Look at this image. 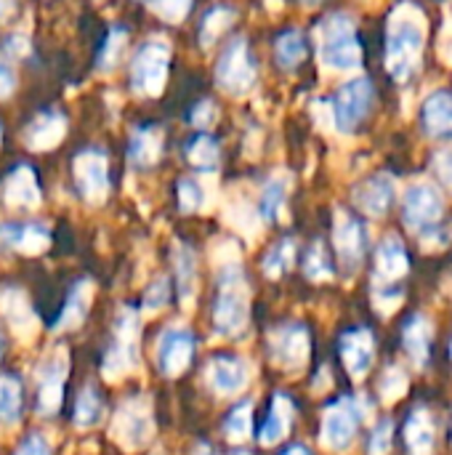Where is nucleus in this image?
Listing matches in <instances>:
<instances>
[{
  "instance_id": "obj_51",
  "label": "nucleus",
  "mask_w": 452,
  "mask_h": 455,
  "mask_svg": "<svg viewBox=\"0 0 452 455\" xmlns=\"http://www.w3.org/2000/svg\"><path fill=\"white\" fill-rule=\"evenodd\" d=\"M5 45H8L13 53H19V56H21V53H27V37H21V35H11Z\"/></svg>"
},
{
  "instance_id": "obj_52",
  "label": "nucleus",
  "mask_w": 452,
  "mask_h": 455,
  "mask_svg": "<svg viewBox=\"0 0 452 455\" xmlns=\"http://www.w3.org/2000/svg\"><path fill=\"white\" fill-rule=\"evenodd\" d=\"M16 13V0H0V24Z\"/></svg>"
},
{
  "instance_id": "obj_6",
  "label": "nucleus",
  "mask_w": 452,
  "mask_h": 455,
  "mask_svg": "<svg viewBox=\"0 0 452 455\" xmlns=\"http://www.w3.org/2000/svg\"><path fill=\"white\" fill-rule=\"evenodd\" d=\"M170 45L165 37L147 40L131 61V85L141 96H160L168 80Z\"/></svg>"
},
{
  "instance_id": "obj_32",
  "label": "nucleus",
  "mask_w": 452,
  "mask_h": 455,
  "mask_svg": "<svg viewBox=\"0 0 452 455\" xmlns=\"http://www.w3.org/2000/svg\"><path fill=\"white\" fill-rule=\"evenodd\" d=\"M24 387L16 373H0V427H16L21 421Z\"/></svg>"
},
{
  "instance_id": "obj_16",
  "label": "nucleus",
  "mask_w": 452,
  "mask_h": 455,
  "mask_svg": "<svg viewBox=\"0 0 452 455\" xmlns=\"http://www.w3.org/2000/svg\"><path fill=\"white\" fill-rule=\"evenodd\" d=\"M445 213L442 195L432 184H416L408 189L402 203V219L413 232H426L440 224Z\"/></svg>"
},
{
  "instance_id": "obj_36",
  "label": "nucleus",
  "mask_w": 452,
  "mask_h": 455,
  "mask_svg": "<svg viewBox=\"0 0 452 455\" xmlns=\"http://www.w3.org/2000/svg\"><path fill=\"white\" fill-rule=\"evenodd\" d=\"M293 261H296V240H293V237H282V240H277V243L266 251L261 269H264L266 277L280 280V277L293 267Z\"/></svg>"
},
{
  "instance_id": "obj_31",
  "label": "nucleus",
  "mask_w": 452,
  "mask_h": 455,
  "mask_svg": "<svg viewBox=\"0 0 452 455\" xmlns=\"http://www.w3.org/2000/svg\"><path fill=\"white\" fill-rule=\"evenodd\" d=\"M163 155V133L157 128H136L128 144V160L136 168H149Z\"/></svg>"
},
{
  "instance_id": "obj_42",
  "label": "nucleus",
  "mask_w": 452,
  "mask_h": 455,
  "mask_svg": "<svg viewBox=\"0 0 452 455\" xmlns=\"http://www.w3.org/2000/svg\"><path fill=\"white\" fill-rule=\"evenodd\" d=\"M170 296H173L170 280H168L165 275H160L157 280H152V283L147 285V291H144V296H141V309H144L147 315H157V312H163V309L168 307Z\"/></svg>"
},
{
  "instance_id": "obj_9",
  "label": "nucleus",
  "mask_w": 452,
  "mask_h": 455,
  "mask_svg": "<svg viewBox=\"0 0 452 455\" xmlns=\"http://www.w3.org/2000/svg\"><path fill=\"white\" fill-rule=\"evenodd\" d=\"M216 83L224 93L240 99L248 96L256 85V64L250 56V48L245 43V37H234L224 53L218 56L216 64Z\"/></svg>"
},
{
  "instance_id": "obj_8",
  "label": "nucleus",
  "mask_w": 452,
  "mask_h": 455,
  "mask_svg": "<svg viewBox=\"0 0 452 455\" xmlns=\"http://www.w3.org/2000/svg\"><path fill=\"white\" fill-rule=\"evenodd\" d=\"M362 419H365V405L360 397H338L333 405L325 408L322 429H320L322 445L336 453L349 451L360 432Z\"/></svg>"
},
{
  "instance_id": "obj_57",
  "label": "nucleus",
  "mask_w": 452,
  "mask_h": 455,
  "mask_svg": "<svg viewBox=\"0 0 452 455\" xmlns=\"http://www.w3.org/2000/svg\"><path fill=\"white\" fill-rule=\"evenodd\" d=\"M3 347H5V344H3V333H0V357H3Z\"/></svg>"
},
{
  "instance_id": "obj_58",
  "label": "nucleus",
  "mask_w": 452,
  "mask_h": 455,
  "mask_svg": "<svg viewBox=\"0 0 452 455\" xmlns=\"http://www.w3.org/2000/svg\"><path fill=\"white\" fill-rule=\"evenodd\" d=\"M450 357H452V341H450Z\"/></svg>"
},
{
  "instance_id": "obj_14",
  "label": "nucleus",
  "mask_w": 452,
  "mask_h": 455,
  "mask_svg": "<svg viewBox=\"0 0 452 455\" xmlns=\"http://www.w3.org/2000/svg\"><path fill=\"white\" fill-rule=\"evenodd\" d=\"M75 187L91 205H101L109 195V160L101 149H85L72 163Z\"/></svg>"
},
{
  "instance_id": "obj_10",
  "label": "nucleus",
  "mask_w": 452,
  "mask_h": 455,
  "mask_svg": "<svg viewBox=\"0 0 452 455\" xmlns=\"http://www.w3.org/2000/svg\"><path fill=\"white\" fill-rule=\"evenodd\" d=\"M197 355V336L186 325H168L157 336L155 344V363L165 379H178L189 371Z\"/></svg>"
},
{
  "instance_id": "obj_28",
  "label": "nucleus",
  "mask_w": 452,
  "mask_h": 455,
  "mask_svg": "<svg viewBox=\"0 0 452 455\" xmlns=\"http://www.w3.org/2000/svg\"><path fill=\"white\" fill-rule=\"evenodd\" d=\"M432 339H434V331H432V323H429L424 315H413V317L402 325V344H405L410 360H413L418 368H426V365H429V357H432Z\"/></svg>"
},
{
  "instance_id": "obj_11",
  "label": "nucleus",
  "mask_w": 452,
  "mask_h": 455,
  "mask_svg": "<svg viewBox=\"0 0 452 455\" xmlns=\"http://www.w3.org/2000/svg\"><path fill=\"white\" fill-rule=\"evenodd\" d=\"M266 352H269V360L288 371V373H296L301 371L306 363H309V352H312V336H309V328L304 323H285V325H277L269 339H266Z\"/></svg>"
},
{
  "instance_id": "obj_3",
  "label": "nucleus",
  "mask_w": 452,
  "mask_h": 455,
  "mask_svg": "<svg viewBox=\"0 0 452 455\" xmlns=\"http://www.w3.org/2000/svg\"><path fill=\"white\" fill-rule=\"evenodd\" d=\"M141 363V315L136 307L123 304L115 315L112 339L101 357V376L107 381H120Z\"/></svg>"
},
{
  "instance_id": "obj_34",
  "label": "nucleus",
  "mask_w": 452,
  "mask_h": 455,
  "mask_svg": "<svg viewBox=\"0 0 452 455\" xmlns=\"http://www.w3.org/2000/svg\"><path fill=\"white\" fill-rule=\"evenodd\" d=\"M224 435L229 443H237V445H242L253 437V400H242L226 413Z\"/></svg>"
},
{
  "instance_id": "obj_13",
  "label": "nucleus",
  "mask_w": 452,
  "mask_h": 455,
  "mask_svg": "<svg viewBox=\"0 0 452 455\" xmlns=\"http://www.w3.org/2000/svg\"><path fill=\"white\" fill-rule=\"evenodd\" d=\"M333 248H336L338 264L346 272V277L357 275L362 261H365V253H368V229H365V224L357 216H352L346 211H338L336 224H333Z\"/></svg>"
},
{
  "instance_id": "obj_41",
  "label": "nucleus",
  "mask_w": 452,
  "mask_h": 455,
  "mask_svg": "<svg viewBox=\"0 0 452 455\" xmlns=\"http://www.w3.org/2000/svg\"><path fill=\"white\" fill-rule=\"evenodd\" d=\"M125 45H128V29L125 27H112L107 40H104V48L99 53V69H104V72L115 69L123 51H125Z\"/></svg>"
},
{
  "instance_id": "obj_15",
  "label": "nucleus",
  "mask_w": 452,
  "mask_h": 455,
  "mask_svg": "<svg viewBox=\"0 0 452 455\" xmlns=\"http://www.w3.org/2000/svg\"><path fill=\"white\" fill-rule=\"evenodd\" d=\"M205 381L208 387L221 395V397H232L248 389L250 384V363L242 355H232V352H218L208 360L205 365Z\"/></svg>"
},
{
  "instance_id": "obj_12",
  "label": "nucleus",
  "mask_w": 452,
  "mask_h": 455,
  "mask_svg": "<svg viewBox=\"0 0 452 455\" xmlns=\"http://www.w3.org/2000/svg\"><path fill=\"white\" fill-rule=\"evenodd\" d=\"M373 99H376V91L368 77H354V80L344 83L330 104L333 123L338 125V131H344V133L354 131L370 115Z\"/></svg>"
},
{
  "instance_id": "obj_55",
  "label": "nucleus",
  "mask_w": 452,
  "mask_h": 455,
  "mask_svg": "<svg viewBox=\"0 0 452 455\" xmlns=\"http://www.w3.org/2000/svg\"><path fill=\"white\" fill-rule=\"evenodd\" d=\"M229 455H253V453H248V451H234V453H229Z\"/></svg>"
},
{
  "instance_id": "obj_44",
  "label": "nucleus",
  "mask_w": 452,
  "mask_h": 455,
  "mask_svg": "<svg viewBox=\"0 0 452 455\" xmlns=\"http://www.w3.org/2000/svg\"><path fill=\"white\" fill-rule=\"evenodd\" d=\"M149 8H152L160 19H165V21H170V24H178V21L186 19V13H189V8H192V0H149Z\"/></svg>"
},
{
  "instance_id": "obj_19",
  "label": "nucleus",
  "mask_w": 452,
  "mask_h": 455,
  "mask_svg": "<svg viewBox=\"0 0 452 455\" xmlns=\"http://www.w3.org/2000/svg\"><path fill=\"white\" fill-rule=\"evenodd\" d=\"M0 315L19 339H32L37 333V315L21 288L16 285L0 288Z\"/></svg>"
},
{
  "instance_id": "obj_40",
  "label": "nucleus",
  "mask_w": 452,
  "mask_h": 455,
  "mask_svg": "<svg viewBox=\"0 0 452 455\" xmlns=\"http://www.w3.org/2000/svg\"><path fill=\"white\" fill-rule=\"evenodd\" d=\"M176 197H178V211L181 213H200L208 203L205 187L197 179H181L176 187Z\"/></svg>"
},
{
  "instance_id": "obj_47",
  "label": "nucleus",
  "mask_w": 452,
  "mask_h": 455,
  "mask_svg": "<svg viewBox=\"0 0 452 455\" xmlns=\"http://www.w3.org/2000/svg\"><path fill=\"white\" fill-rule=\"evenodd\" d=\"M13 455H53V448H51V443L45 440V435L29 432V435L19 443V448L13 451Z\"/></svg>"
},
{
  "instance_id": "obj_33",
  "label": "nucleus",
  "mask_w": 452,
  "mask_h": 455,
  "mask_svg": "<svg viewBox=\"0 0 452 455\" xmlns=\"http://www.w3.org/2000/svg\"><path fill=\"white\" fill-rule=\"evenodd\" d=\"M288 187L290 181L285 176H272L264 189H261V197H258V219H264L266 224L277 221V216L282 213L285 208V200H288Z\"/></svg>"
},
{
  "instance_id": "obj_54",
  "label": "nucleus",
  "mask_w": 452,
  "mask_h": 455,
  "mask_svg": "<svg viewBox=\"0 0 452 455\" xmlns=\"http://www.w3.org/2000/svg\"><path fill=\"white\" fill-rule=\"evenodd\" d=\"M280 455H312V453H309V448H306V445H290L288 451H282Z\"/></svg>"
},
{
  "instance_id": "obj_1",
  "label": "nucleus",
  "mask_w": 452,
  "mask_h": 455,
  "mask_svg": "<svg viewBox=\"0 0 452 455\" xmlns=\"http://www.w3.org/2000/svg\"><path fill=\"white\" fill-rule=\"evenodd\" d=\"M210 320H213V333L218 339H237L248 331L250 288L240 259H226L218 264Z\"/></svg>"
},
{
  "instance_id": "obj_50",
  "label": "nucleus",
  "mask_w": 452,
  "mask_h": 455,
  "mask_svg": "<svg viewBox=\"0 0 452 455\" xmlns=\"http://www.w3.org/2000/svg\"><path fill=\"white\" fill-rule=\"evenodd\" d=\"M16 88V75L8 64H0V99H8Z\"/></svg>"
},
{
  "instance_id": "obj_38",
  "label": "nucleus",
  "mask_w": 452,
  "mask_h": 455,
  "mask_svg": "<svg viewBox=\"0 0 452 455\" xmlns=\"http://www.w3.org/2000/svg\"><path fill=\"white\" fill-rule=\"evenodd\" d=\"M277 61L282 69H296L306 59V37L301 29H288L277 37Z\"/></svg>"
},
{
  "instance_id": "obj_56",
  "label": "nucleus",
  "mask_w": 452,
  "mask_h": 455,
  "mask_svg": "<svg viewBox=\"0 0 452 455\" xmlns=\"http://www.w3.org/2000/svg\"><path fill=\"white\" fill-rule=\"evenodd\" d=\"M301 3H306V5H317L320 0H301Z\"/></svg>"
},
{
  "instance_id": "obj_18",
  "label": "nucleus",
  "mask_w": 452,
  "mask_h": 455,
  "mask_svg": "<svg viewBox=\"0 0 452 455\" xmlns=\"http://www.w3.org/2000/svg\"><path fill=\"white\" fill-rule=\"evenodd\" d=\"M0 245L24 256H37L51 245V229L40 221H3Z\"/></svg>"
},
{
  "instance_id": "obj_17",
  "label": "nucleus",
  "mask_w": 452,
  "mask_h": 455,
  "mask_svg": "<svg viewBox=\"0 0 452 455\" xmlns=\"http://www.w3.org/2000/svg\"><path fill=\"white\" fill-rule=\"evenodd\" d=\"M341 360L352 379H365L376 360V336L368 328H352L338 341Z\"/></svg>"
},
{
  "instance_id": "obj_48",
  "label": "nucleus",
  "mask_w": 452,
  "mask_h": 455,
  "mask_svg": "<svg viewBox=\"0 0 452 455\" xmlns=\"http://www.w3.org/2000/svg\"><path fill=\"white\" fill-rule=\"evenodd\" d=\"M434 173H437V179L445 184V187H450L452 189V147H445V149H440L437 155H434Z\"/></svg>"
},
{
  "instance_id": "obj_35",
  "label": "nucleus",
  "mask_w": 452,
  "mask_h": 455,
  "mask_svg": "<svg viewBox=\"0 0 452 455\" xmlns=\"http://www.w3.org/2000/svg\"><path fill=\"white\" fill-rule=\"evenodd\" d=\"M234 19H237V11L232 5H213L200 21V43L205 48L213 45L234 24Z\"/></svg>"
},
{
  "instance_id": "obj_53",
  "label": "nucleus",
  "mask_w": 452,
  "mask_h": 455,
  "mask_svg": "<svg viewBox=\"0 0 452 455\" xmlns=\"http://www.w3.org/2000/svg\"><path fill=\"white\" fill-rule=\"evenodd\" d=\"M192 455H218V451L210 443H197V448L192 451Z\"/></svg>"
},
{
  "instance_id": "obj_7",
  "label": "nucleus",
  "mask_w": 452,
  "mask_h": 455,
  "mask_svg": "<svg viewBox=\"0 0 452 455\" xmlns=\"http://www.w3.org/2000/svg\"><path fill=\"white\" fill-rule=\"evenodd\" d=\"M69 376V355L56 347L35 373V411L43 419H53L64 405V384Z\"/></svg>"
},
{
  "instance_id": "obj_23",
  "label": "nucleus",
  "mask_w": 452,
  "mask_h": 455,
  "mask_svg": "<svg viewBox=\"0 0 452 455\" xmlns=\"http://www.w3.org/2000/svg\"><path fill=\"white\" fill-rule=\"evenodd\" d=\"M170 259H173V285H176V299L181 307H189L197 296V253L189 243L184 240H176L173 243V251H170Z\"/></svg>"
},
{
  "instance_id": "obj_26",
  "label": "nucleus",
  "mask_w": 452,
  "mask_h": 455,
  "mask_svg": "<svg viewBox=\"0 0 452 455\" xmlns=\"http://www.w3.org/2000/svg\"><path fill=\"white\" fill-rule=\"evenodd\" d=\"M424 131L434 139H452V91L440 88L424 99L421 107Z\"/></svg>"
},
{
  "instance_id": "obj_43",
  "label": "nucleus",
  "mask_w": 452,
  "mask_h": 455,
  "mask_svg": "<svg viewBox=\"0 0 452 455\" xmlns=\"http://www.w3.org/2000/svg\"><path fill=\"white\" fill-rule=\"evenodd\" d=\"M408 387H410L408 373H405L402 368H397V365H389V368L384 371V376H381V384H378L384 403H397V400H402L405 392H408Z\"/></svg>"
},
{
  "instance_id": "obj_24",
  "label": "nucleus",
  "mask_w": 452,
  "mask_h": 455,
  "mask_svg": "<svg viewBox=\"0 0 452 455\" xmlns=\"http://www.w3.org/2000/svg\"><path fill=\"white\" fill-rule=\"evenodd\" d=\"M293 419H296V403L285 395V392H277L269 403V411H266V419L258 429V443L264 448H272V445H280L288 435H290V427H293Z\"/></svg>"
},
{
  "instance_id": "obj_21",
  "label": "nucleus",
  "mask_w": 452,
  "mask_h": 455,
  "mask_svg": "<svg viewBox=\"0 0 452 455\" xmlns=\"http://www.w3.org/2000/svg\"><path fill=\"white\" fill-rule=\"evenodd\" d=\"M354 197V205L373 216V219H381L389 213L392 203H394V179L389 173H376L365 181H360L352 192Z\"/></svg>"
},
{
  "instance_id": "obj_20",
  "label": "nucleus",
  "mask_w": 452,
  "mask_h": 455,
  "mask_svg": "<svg viewBox=\"0 0 452 455\" xmlns=\"http://www.w3.org/2000/svg\"><path fill=\"white\" fill-rule=\"evenodd\" d=\"M91 299H93V280H91V277L77 280V283L69 288V293H67V299H64L59 315L51 320V333L77 331V328L85 323L88 312H91Z\"/></svg>"
},
{
  "instance_id": "obj_27",
  "label": "nucleus",
  "mask_w": 452,
  "mask_h": 455,
  "mask_svg": "<svg viewBox=\"0 0 452 455\" xmlns=\"http://www.w3.org/2000/svg\"><path fill=\"white\" fill-rule=\"evenodd\" d=\"M64 133H67V117L59 112H43L29 123L24 141L35 152H48V149L61 144Z\"/></svg>"
},
{
  "instance_id": "obj_5",
  "label": "nucleus",
  "mask_w": 452,
  "mask_h": 455,
  "mask_svg": "<svg viewBox=\"0 0 452 455\" xmlns=\"http://www.w3.org/2000/svg\"><path fill=\"white\" fill-rule=\"evenodd\" d=\"M155 437V413L152 403L144 395L125 397L112 416V440L123 451H141Z\"/></svg>"
},
{
  "instance_id": "obj_29",
  "label": "nucleus",
  "mask_w": 452,
  "mask_h": 455,
  "mask_svg": "<svg viewBox=\"0 0 452 455\" xmlns=\"http://www.w3.org/2000/svg\"><path fill=\"white\" fill-rule=\"evenodd\" d=\"M104 419H107V403H104L99 387L85 384L80 389L77 400H75V408H72V424H75V429H83V432L96 429Z\"/></svg>"
},
{
  "instance_id": "obj_25",
  "label": "nucleus",
  "mask_w": 452,
  "mask_h": 455,
  "mask_svg": "<svg viewBox=\"0 0 452 455\" xmlns=\"http://www.w3.org/2000/svg\"><path fill=\"white\" fill-rule=\"evenodd\" d=\"M3 200L8 208H37L40 184L29 165H16L3 181Z\"/></svg>"
},
{
  "instance_id": "obj_22",
  "label": "nucleus",
  "mask_w": 452,
  "mask_h": 455,
  "mask_svg": "<svg viewBox=\"0 0 452 455\" xmlns=\"http://www.w3.org/2000/svg\"><path fill=\"white\" fill-rule=\"evenodd\" d=\"M410 269V256L400 237H386L376 248V269H373V288L381 285H397Z\"/></svg>"
},
{
  "instance_id": "obj_46",
  "label": "nucleus",
  "mask_w": 452,
  "mask_h": 455,
  "mask_svg": "<svg viewBox=\"0 0 452 455\" xmlns=\"http://www.w3.org/2000/svg\"><path fill=\"white\" fill-rule=\"evenodd\" d=\"M405 299V291L400 285H381V288H373V301L376 307L381 309V315H389L397 309V304Z\"/></svg>"
},
{
  "instance_id": "obj_39",
  "label": "nucleus",
  "mask_w": 452,
  "mask_h": 455,
  "mask_svg": "<svg viewBox=\"0 0 452 455\" xmlns=\"http://www.w3.org/2000/svg\"><path fill=\"white\" fill-rule=\"evenodd\" d=\"M186 160L197 168V171H216L218 168V160H221V149H218V141L210 139V136H197L186 144Z\"/></svg>"
},
{
  "instance_id": "obj_4",
  "label": "nucleus",
  "mask_w": 452,
  "mask_h": 455,
  "mask_svg": "<svg viewBox=\"0 0 452 455\" xmlns=\"http://www.w3.org/2000/svg\"><path fill=\"white\" fill-rule=\"evenodd\" d=\"M320 61L330 69L349 72L362 64V43L349 13H330L317 24Z\"/></svg>"
},
{
  "instance_id": "obj_30",
  "label": "nucleus",
  "mask_w": 452,
  "mask_h": 455,
  "mask_svg": "<svg viewBox=\"0 0 452 455\" xmlns=\"http://www.w3.org/2000/svg\"><path fill=\"white\" fill-rule=\"evenodd\" d=\"M437 429L426 408L413 411V416L405 424V445L410 455H434Z\"/></svg>"
},
{
  "instance_id": "obj_49",
  "label": "nucleus",
  "mask_w": 452,
  "mask_h": 455,
  "mask_svg": "<svg viewBox=\"0 0 452 455\" xmlns=\"http://www.w3.org/2000/svg\"><path fill=\"white\" fill-rule=\"evenodd\" d=\"M213 120H216V109H213L210 101L197 104V109L192 112V125H194V128H208Z\"/></svg>"
},
{
  "instance_id": "obj_45",
  "label": "nucleus",
  "mask_w": 452,
  "mask_h": 455,
  "mask_svg": "<svg viewBox=\"0 0 452 455\" xmlns=\"http://www.w3.org/2000/svg\"><path fill=\"white\" fill-rule=\"evenodd\" d=\"M392 443H394V424H392L389 419H384L381 424H376V429H373V435H370L368 453L389 455V451H392Z\"/></svg>"
},
{
  "instance_id": "obj_37",
  "label": "nucleus",
  "mask_w": 452,
  "mask_h": 455,
  "mask_svg": "<svg viewBox=\"0 0 452 455\" xmlns=\"http://www.w3.org/2000/svg\"><path fill=\"white\" fill-rule=\"evenodd\" d=\"M304 275L312 280V283H328L336 277V267L330 261V253L325 248L322 240H314L306 253H304Z\"/></svg>"
},
{
  "instance_id": "obj_2",
  "label": "nucleus",
  "mask_w": 452,
  "mask_h": 455,
  "mask_svg": "<svg viewBox=\"0 0 452 455\" xmlns=\"http://www.w3.org/2000/svg\"><path fill=\"white\" fill-rule=\"evenodd\" d=\"M424 53V11L413 3H400L386 32V69L397 83H408Z\"/></svg>"
},
{
  "instance_id": "obj_59",
  "label": "nucleus",
  "mask_w": 452,
  "mask_h": 455,
  "mask_svg": "<svg viewBox=\"0 0 452 455\" xmlns=\"http://www.w3.org/2000/svg\"><path fill=\"white\" fill-rule=\"evenodd\" d=\"M0 139H3V131H0Z\"/></svg>"
}]
</instances>
